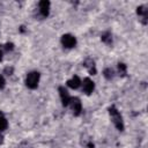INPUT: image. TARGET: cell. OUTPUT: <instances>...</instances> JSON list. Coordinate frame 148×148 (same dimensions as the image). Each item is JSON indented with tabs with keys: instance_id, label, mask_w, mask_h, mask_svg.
Listing matches in <instances>:
<instances>
[{
	"instance_id": "cell-1",
	"label": "cell",
	"mask_w": 148,
	"mask_h": 148,
	"mask_svg": "<svg viewBox=\"0 0 148 148\" xmlns=\"http://www.w3.org/2000/svg\"><path fill=\"white\" fill-rule=\"evenodd\" d=\"M109 113H110V117H111V119H112V123L114 124V126L117 127V130L124 131L123 117H121V114L118 112V110H117L114 106H111V108L109 109Z\"/></svg>"
},
{
	"instance_id": "cell-2",
	"label": "cell",
	"mask_w": 148,
	"mask_h": 148,
	"mask_svg": "<svg viewBox=\"0 0 148 148\" xmlns=\"http://www.w3.org/2000/svg\"><path fill=\"white\" fill-rule=\"evenodd\" d=\"M39 82V73L38 72H30L25 77V86L30 89H36Z\"/></svg>"
},
{
	"instance_id": "cell-3",
	"label": "cell",
	"mask_w": 148,
	"mask_h": 148,
	"mask_svg": "<svg viewBox=\"0 0 148 148\" xmlns=\"http://www.w3.org/2000/svg\"><path fill=\"white\" fill-rule=\"evenodd\" d=\"M61 44L67 49H72L76 45V39L71 34H65L61 36Z\"/></svg>"
},
{
	"instance_id": "cell-4",
	"label": "cell",
	"mask_w": 148,
	"mask_h": 148,
	"mask_svg": "<svg viewBox=\"0 0 148 148\" xmlns=\"http://www.w3.org/2000/svg\"><path fill=\"white\" fill-rule=\"evenodd\" d=\"M69 105L72 108V111H73V114L74 116H79L82 111V104H81V101L77 98V97H72L71 98V102H69Z\"/></svg>"
},
{
	"instance_id": "cell-5",
	"label": "cell",
	"mask_w": 148,
	"mask_h": 148,
	"mask_svg": "<svg viewBox=\"0 0 148 148\" xmlns=\"http://www.w3.org/2000/svg\"><path fill=\"white\" fill-rule=\"evenodd\" d=\"M94 88H95L94 82H92L89 77H86V79L83 80V83H82V89H83V91H84L87 95H90V94L94 91Z\"/></svg>"
},
{
	"instance_id": "cell-6",
	"label": "cell",
	"mask_w": 148,
	"mask_h": 148,
	"mask_svg": "<svg viewBox=\"0 0 148 148\" xmlns=\"http://www.w3.org/2000/svg\"><path fill=\"white\" fill-rule=\"evenodd\" d=\"M59 94H60V97H61V103H62V105H64V106H68L72 97L69 96V94L67 92V90H66L64 87H59Z\"/></svg>"
},
{
	"instance_id": "cell-7",
	"label": "cell",
	"mask_w": 148,
	"mask_h": 148,
	"mask_svg": "<svg viewBox=\"0 0 148 148\" xmlns=\"http://www.w3.org/2000/svg\"><path fill=\"white\" fill-rule=\"evenodd\" d=\"M136 13H138V15L141 17L142 23L146 24V23H147V20H148V9H147V7H146V6H140V7H138V8H136Z\"/></svg>"
},
{
	"instance_id": "cell-8",
	"label": "cell",
	"mask_w": 148,
	"mask_h": 148,
	"mask_svg": "<svg viewBox=\"0 0 148 148\" xmlns=\"http://www.w3.org/2000/svg\"><path fill=\"white\" fill-rule=\"evenodd\" d=\"M39 12L42 14V16L46 17L49 15V12H50V2L47 0H42L39 2Z\"/></svg>"
},
{
	"instance_id": "cell-9",
	"label": "cell",
	"mask_w": 148,
	"mask_h": 148,
	"mask_svg": "<svg viewBox=\"0 0 148 148\" xmlns=\"http://www.w3.org/2000/svg\"><path fill=\"white\" fill-rule=\"evenodd\" d=\"M67 86H68L69 88H72V89H77V88L81 86V80H80V77H79L77 75L73 76L71 80L67 81Z\"/></svg>"
},
{
	"instance_id": "cell-10",
	"label": "cell",
	"mask_w": 148,
	"mask_h": 148,
	"mask_svg": "<svg viewBox=\"0 0 148 148\" xmlns=\"http://www.w3.org/2000/svg\"><path fill=\"white\" fill-rule=\"evenodd\" d=\"M83 65L88 68V71H89V73H90L91 75L96 74V67H95V62H94V60H92V59H87V60L84 61V64H83Z\"/></svg>"
},
{
	"instance_id": "cell-11",
	"label": "cell",
	"mask_w": 148,
	"mask_h": 148,
	"mask_svg": "<svg viewBox=\"0 0 148 148\" xmlns=\"http://www.w3.org/2000/svg\"><path fill=\"white\" fill-rule=\"evenodd\" d=\"M101 38H102V42H104L105 44H108V45L112 44V36H111L110 32H104Z\"/></svg>"
},
{
	"instance_id": "cell-12",
	"label": "cell",
	"mask_w": 148,
	"mask_h": 148,
	"mask_svg": "<svg viewBox=\"0 0 148 148\" xmlns=\"http://www.w3.org/2000/svg\"><path fill=\"white\" fill-rule=\"evenodd\" d=\"M8 126V123H7V119L5 118V116L2 114V112H0V132L1 131H5Z\"/></svg>"
},
{
	"instance_id": "cell-13",
	"label": "cell",
	"mask_w": 148,
	"mask_h": 148,
	"mask_svg": "<svg viewBox=\"0 0 148 148\" xmlns=\"http://www.w3.org/2000/svg\"><path fill=\"white\" fill-rule=\"evenodd\" d=\"M118 72H119V75L125 76V75H126V72H127L126 65L123 64V62H119V64H118Z\"/></svg>"
},
{
	"instance_id": "cell-14",
	"label": "cell",
	"mask_w": 148,
	"mask_h": 148,
	"mask_svg": "<svg viewBox=\"0 0 148 148\" xmlns=\"http://www.w3.org/2000/svg\"><path fill=\"white\" fill-rule=\"evenodd\" d=\"M103 74H104V77L108 79V80H111L113 77V71L111 68H105L104 72H103Z\"/></svg>"
},
{
	"instance_id": "cell-15",
	"label": "cell",
	"mask_w": 148,
	"mask_h": 148,
	"mask_svg": "<svg viewBox=\"0 0 148 148\" xmlns=\"http://www.w3.org/2000/svg\"><path fill=\"white\" fill-rule=\"evenodd\" d=\"M14 49V44L13 43H7L6 45H5V50L6 51H12Z\"/></svg>"
},
{
	"instance_id": "cell-16",
	"label": "cell",
	"mask_w": 148,
	"mask_h": 148,
	"mask_svg": "<svg viewBox=\"0 0 148 148\" xmlns=\"http://www.w3.org/2000/svg\"><path fill=\"white\" fill-rule=\"evenodd\" d=\"M5 84H6V81H5L3 76H2V75H0V89H2V88L5 87Z\"/></svg>"
},
{
	"instance_id": "cell-17",
	"label": "cell",
	"mask_w": 148,
	"mask_h": 148,
	"mask_svg": "<svg viewBox=\"0 0 148 148\" xmlns=\"http://www.w3.org/2000/svg\"><path fill=\"white\" fill-rule=\"evenodd\" d=\"M2 60V51H1V49H0V61Z\"/></svg>"
},
{
	"instance_id": "cell-18",
	"label": "cell",
	"mask_w": 148,
	"mask_h": 148,
	"mask_svg": "<svg viewBox=\"0 0 148 148\" xmlns=\"http://www.w3.org/2000/svg\"><path fill=\"white\" fill-rule=\"evenodd\" d=\"M0 143H2V136L0 135Z\"/></svg>"
}]
</instances>
